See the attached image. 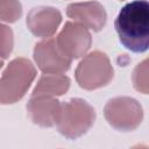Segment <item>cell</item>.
I'll use <instances>...</instances> for the list:
<instances>
[{"label": "cell", "instance_id": "obj_1", "mask_svg": "<svg viewBox=\"0 0 149 149\" xmlns=\"http://www.w3.org/2000/svg\"><path fill=\"white\" fill-rule=\"evenodd\" d=\"M114 27L121 44L133 52H144L149 45V5L134 0L125 5L115 17Z\"/></svg>", "mask_w": 149, "mask_h": 149}, {"label": "cell", "instance_id": "obj_2", "mask_svg": "<svg viewBox=\"0 0 149 149\" xmlns=\"http://www.w3.org/2000/svg\"><path fill=\"white\" fill-rule=\"evenodd\" d=\"M36 77V69L24 57L9 62L0 77V105H10L21 100Z\"/></svg>", "mask_w": 149, "mask_h": 149}, {"label": "cell", "instance_id": "obj_3", "mask_svg": "<svg viewBox=\"0 0 149 149\" xmlns=\"http://www.w3.org/2000/svg\"><path fill=\"white\" fill-rule=\"evenodd\" d=\"M94 121V108L84 99L72 98L61 102L56 126L63 136L74 140L86 134Z\"/></svg>", "mask_w": 149, "mask_h": 149}, {"label": "cell", "instance_id": "obj_4", "mask_svg": "<svg viewBox=\"0 0 149 149\" xmlns=\"http://www.w3.org/2000/svg\"><path fill=\"white\" fill-rule=\"evenodd\" d=\"M113 66L108 56L99 50L92 51L79 62L74 77L78 85L84 90H97L109 84L113 79Z\"/></svg>", "mask_w": 149, "mask_h": 149}, {"label": "cell", "instance_id": "obj_5", "mask_svg": "<svg viewBox=\"0 0 149 149\" xmlns=\"http://www.w3.org/2000/svg\"><path fill=\"white\" fill-rule=\"evenodd\" d=\"M104 115L106 121L116 130L132 132L141 125L143 109L134 98L115 97L106 102Z\"/></svg>", "mask_w": 149, "mask_h": 149}, {"label": "cell", "instance_id": "obj_6", "mask_svg": "<svg viewBox=\"0 0 149 149\" xmlns=\"http://www.w3.org/2000/svg\"><path fill=\"white\" fill-rule=\"evenodd\" d=\"M55 41L61 51L70 59L85 56L92 44L88 29L74 21H68L55 37Z\"/></svg>", "mask_w": 149, "mask_h": 149}, {"label": "cell", "instance_id": "obj_7", "mask_svg": "<svg viewBox=\"0 0 149 149\" xmlns=\"http://www.w3.org/2000/svg\"><path fill=\"white\" fill-rule=\"evenodd\" d=\"M34 59L43 73H64L71 68L72 59L65 56L55 38L48 37L35 44Z\"/></svg>", "mask_w": 149, "mask_h": 149}, {"label": "cell", "instance_id": "obj_8", "mask_svg": "<svg viewBox=\"0 0 149 149\" xmlns=\"http://www.w3.org/2000/svg\"><path fill=\"white\" fill-rule=\"evenodd\" d=\"M62 22L61 12L50 6H37L29 10L27 15V27L37 37H51Z\"/></svg>", "mask_w": 149, "mask_h": 149}, {"label": "cell", "instance_id": "obj_9", "mask_svg": "<svg viewBox=\"0 0 149 149\" xmlns=\"http://www.w3.org/2000/svg\"><path fill=\"white\" fill-rule=\"evenodd\" d=\"M66 15L74 22L83 24L93 31L101 30L107 21V14L104 6L98 1L73 2L68 5Z\"/></svg>", "mask_w": 149, "mask_h": 149}, {"label": "cell", "instance_id": "obj_10", "mask_svg": "<svg viewBox=\"0 0 149 149\" xmlns=\"http://www.w3.org/2000/svg\"><path fill=\"white\" fill-rule=\"evenodd\" d=\"M59 107L61 101L55 97L37 95L29 99L27 112L33 123L41 127H52L56 125Z\"/></svg>", "mask_w": 149, "mask_h": 149}, {"label": "cell", "instance_id": "obj_11", "mask_svg": "<svg viewBox=\"0 0 149 149\" xmlns=\"http://www.w3.org/2000/svg\"><path fill=\"white\" fill-rule=\"evenodd\" d=\"M70 78L63 73H44L33 90L31 97H58L63 95L70 87Z\"/></svg>", "mask_w": 149, "mask_h": 149}, {"label": "cell", "instance_id": "obj_12", "mask_svg": "<svg viewBox=\"0 0 149 149\" xmlns=\"http://www.w3.org/2000/svg\"><path fill=\"white\" fill-rule=\"evenodd\" d=\"M22 15V5L19 0H0V23H14Z\"/></svg>", "mask_w": 149, "mask_h": 149}, {"label": "cell", "instance_id": "obj_13", "mask_svg": "<svg viewBox=\"0 0 149 149\" xmlns=\"http://www.w3.org/2000/svg\"><path fill=\"white\" fill-rule=\"evenodd\" d=\"M132 80L136 91L143 94H148V59L147 58L136 65V68L133 71Z\"/></svg>", "mask_w": 149, "mask_h": 149}, {"label": "cell", "instance_id": "obj_14", "mask_svg": "<svg viewBox=\"0 0 149 149\" xmlns=\"http://www.w3.org/2000/svg\"><path fill=\"white\" fill-rule=\"evenodd\" d=\"M14 45V35L13 30L6 26L0 23V58H8L12 54Z\"/></svg>", "mask_w": 149, "mask_h": 149}, {"label": "cell", "instance_id": "obj_15", "mask_svg": "<svg viewBox=\"0 0 149 149\" xmlns=\"http://www.w3.org/2000/svg\"><path fill=\"white\" fill-rule=\"evenodd\" d=\"M2 65H3V62H2V59H1V58H0V69H1V68H2Z\"/></svg>", "mask_w": 149, "mask_h": 149}, {"label": "cell", "instance_id": "obj_16", "mask_svg": "<svg viewBox=\"0 0 149 149\" xmlns=\"http://www.w3.org/2000/svg\"><path fill=\"white\" fill-rule=\"evenodd\" d=\"M120 1H123V0H120Z\"/></svg>", "mask_w": 149, "mask_h": 149}]
</instances>
